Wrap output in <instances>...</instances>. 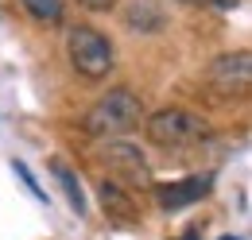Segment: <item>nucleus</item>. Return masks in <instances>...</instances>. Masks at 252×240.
<instances>
[{
	"mask_svg": "<svg viewBox=\"0 0 252 240\" xmlns=\"http://www.w3.org/2000/svg\"><path fill=\"white\" fill-rule=\"evenodd\" d=\"M148 140L156 144V148H190V144H202L206 136H210V124L206 117H198V113H190V109H179V105H171V109H159L148 117Z\"/></svg>",
	"mask_w": 252,
	"mask_h": 240,
	"instance_id": "7ed1b4c3",
	"label": "nucleus"
},
{
	"mask_svg": "<svg viewBox=\"0 0 252 240\" xmlns=\"http://www.w3.org/2000/svg\"><path fill=\"white\" fill-rule=\"evenodd\" d=\"M51 171H55V179H59V186H63V194H66V202H70V210L78 213V217H86V190H82V182H78V175L66 167L63 159H55L51 163Z\"/></svg>",
	"mask_w": 252,
	"mask_h": 240,
	"instance_id": "1a4fd4ad",
	"label": "nucleus"
},
{
	"mask_svg": "<svg viewBox=\"0 0 252 240\" xmlns=\"http://www.w3.org/2000/svg\"><path fill=\"white\" fill-rule=\"evenodd\" d=\"M125 28L128 31H144V35H156L167 28V12L159 8L156 0H132L125 8Z\"/></svg>",
	"mask_w": 252,
	"mask_h": 240,
	"instance_id": "6e6552de",
	"label": "nucleus"
},
{
	"mask_svg": "<svg viewBox=\"0 0 252 240\" xmlns=\"http://www.w3.org/2000/svg\"><path fill=\"white\" fill-rule=\"evenodd\" d=\"M183 4H206V0H183Z\"/></svg>",
	"mask_w": 252,
	"mask_h": 240,
	"instance_id": "f8f14e48",
	"label": "nucleus"
},
{
	"mask_svg": "<svg viewBox=\"0 0 252 240\" xmlns=\"http://www.w3.org/2000/svg\"><path fill=\"white\" fill-rule=\"evenodd\" d=\"M101 163H105L117 179H125L128 186H140V190H152V186H156V179H152V163H148V155H144L140 144H128V140H105Z\"/></svg>",
	"mask_w": 252,
	"mask_h": 240,
	"instance_id": "20e7f679",
	"label": "nucleus"
},
{
	"mask_svg": "<svg viewBox=\"0 0 252 240\" xmlns=\"http://www.w3.org/2000/svg\"><path fill=\"white\" fill-rule=\"evenodd\" d=\"M20 4L28 8V16H32L35 24H43V28H55L63 20V0H20Z\"/></svg>",
	"mask_w": 252,
	"mask_h": 240,
	"instance_id": "9d476101",
	"label": "nucleus"
},
{
	"mask_svg": "<svg viewBox=\"0 0 252 240\" xmlns=\"http://www.w3.org/2000/svg\"><path fill=\"white\" fill-rule=\"evenodd\" d=\"M97 202H101L105 217H113V221H125V225H128V221L140 217L132 190H125L117 179H101V182H97Z\"/></svg>",
	"mask_w": 252,
	"mask_h": 240,
	"instance_id": "0eeeda50",
	"label": "nucleus"
},
{
	"mask_svg": "<svg viewBox=\"0 0 252 240\" xmlns=\"http://www.w3.org/2000/svg\"><path fill=\"white\" fill-rule=\"evenodd\" d=\"M206 82L221 97H245L252 86V55L249 51H225L206 66Z\"/></svg>",
	"mask_w": 252,
	"mask_h": 240,
	"instance_id": "39448f33",
	"label": "nucleus"
},
{
	"mask_svg": "<svg viewBox=\"0 0 252 240\" xmlns=\"http://www.w3.org/2000/svg\"><path fill=\"white\" fill-rule=\"evenodd\" d=\"M210 186H214L210 175H190V179H179V182H171V186H156V198L167 213H175V210L194 206L202 194H210Z\"/></svg>",
	"mask_w": 252,
	"mask_h": 240,
	"instance_id": "423d86ee",
	"label": "nucleus"
},
{
	"mask_svg": "<svg viewBox=\"0 0 252 240\" xmlns=\"http://www.w3.org/2000/svg\"><path fill=\"white\" fill-rule=\"evenodd\" d=\"M144 117V105H140V97L125 86H117V90H109L105 97H97L94 105L86 109V117H82V128L97 136V140H117V136H125L132 132L136 124Z\"/></svg>",
	"mask_w": 252,
	"mask_h": 240,
	"instance_id": "f257e3e1",
	"label": "nucleus"
},
{
	"mask_svg": "<svg viewBox=\"0 0 252 240\" xmlns=\"http://www.w3.org/2000/svg\"><path fill=\"white\" fill-rule=\"evenodd\" d=\"M66 55H70V66H74L86 82H105V78L113 74V66H117L113 43H109L101 31L86 28V24L70 28V35H66Z\"/></svg>",
	"mask_w": 252,
	"mask_h": 240,
	"instance_id": "f03ea898",
	"label": "nucleus"
},
{
	"mask_svg": "<svg viewBox=\"0 0 252 240\" xmlns=\"http://www.w3.org/2000/svg\"><path fill=\"white\" fill-rule=\"evenodd\" d=\"M78 8H86V12H113L121 0H74Z\"/></svg>",
	"mask_w": 252,
	"mask_h": 240,
	"instance_id": "9b49d317",
	"label": "nucleus"
}]
</instances>
